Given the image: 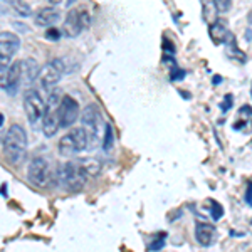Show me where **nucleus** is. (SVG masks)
Instances as JSON below:
<instances>
[{
    "label": "nucleus",
    "mask_w": 252,
    "mask_h": 252,
    "mask_svg": "<svg viewBox=\"0 0 252 252\" xmlns=\"http://www.w3.org/2000/svg\"><path fill=\"white\" fill-rule=\"evenodd\" d=\"M3 157L10 165H19L27 155V133L20 125H10L2 140Z\"/></svg>",
    "instance_id": "obj_1"
},
{
    "label": "nucleus",
    "mask_w": 252,
    "mask_h": 252,
    "mask_svg": "<svg viewBox=\"0 0 252 252\" xmlns=\"http://www.w3.org/2000/svg\"><path fill=\"white\" fill-rule=\"evenodd\" d=\"M81 125H83L84 131L88 135V148L94 150L103 143V136L106 131V125H104L103 113L96 104H88L81 113Z\"/></svg>",
    "instance_id": "obj_2"
},
{
    "label": "nucleus",
    "mask_w": 252,
    "mask_h": 252,
    "mask_svg": "<svg viewBox=\"0 0 252 252\" xmlns=\"http://www.w3.org/2000/svg\"><path fill=\"white\" fill-rule=\"evenodd\" d=\"M88 178H89V175L81 160L66 161V163L61 165L58 170V182L64 190H67V192H71V193L81 192V190L84 189V185H86Z\"/></svg>",
    "instance_id": "obj_3"
},
{
    "label": "nucleus",
    "mask_w": 252,
    "mask_h": 252,
    "mask_svg": "<svg viewBox=\"0 0 252 252\" xmlns=\"http://www.w3.org/2000/svg\"><path fill=\"white\" fill-rule=\"evenodd\" d=\"M84 150H88V135L83 126L71 128L58 143V152L61 157H74L76 153H81Z\"/></svg>",
    "instance_id": "obj_4"
},
{
    "label": "nucleus",
    "mask_w": 252,
    "mask_h": 252,
    "mask_svg": "<svg viewBox=\"0 0 252 252\" xmlns=\"http://www.w3.org/2000/svg\"><path fill=\"white\" fill-rule=\"evenodd\" d=\"M27 178L34 187L39 189H46L52 180V168L49 160L44 157H35L31 160L29 166H27Z\"/></svg>",
    "instance_id": "obj_5"
},
{
    "label": "nucleus",
    "mask_w": 252,
    "mask_h": 252,
    "mask_svg": "<svg viewBox=\"0 0 252 252\" xmlns=\"http://www.w3.org/2000/svg\"><path fill=\"white\" fill-rule=\"evenodd\" d=\"M44 111H46V103L37 89L29 88L24 93V113L27 116V121L35 126L39 121H42Z\"/></svg>",
    "instance_id": "obj_6"
},
{
    "label": "nucleus",
    "mask_w": 252,
    "mask_h": 252,
    "mask_svg": "<svg viewBox=\"0 0 252 252\" xmlns=\"http://www.w3.org/2000/svg\"><path fill=\"white\" fill-rule=\"evenodd\" d=\"M20 49V37L14 32H0V74H5L12 64V58Z\"/></svg>",
    "instance_id": "obj_7"
},
{
    "label": "nucleus",
    "mask_w": 252,
    "mask_h": 252,
    "mask_svg": "<svg viewBox=\"0 0 252 252\" xmlns=\"http://www.w3.org/2000/svg\"><path fill=\"white\" fill-rule=\"evenodd\" d=\"M58 118L61 128H71L79 118V103L71 94L61 96L58 104Z\"/></svg>",
    "instance_id": "obj_8"
},
{
    "label": "nucleus",
    "mask_w": 252,
    "mask_h": 252,
    "mask_svg": "<svg viewBox=\"0 0 252 252\" xmlns=\"http://www.w3.org/2000/svg\"><path fill=\"white\" fill-rule=\"evenodd\" d=\"M89 26V15L84 9H71L67 12L66 20H64V35L66 37H78L83 32V29H86Z\"/></svg>",
    "instance_id": "obj_9"
},
{
    "label": "nucleus",
    "mask_w": 252,
    "mask_h": 252,
    "mask_svg": "<svg viewBox=\"0 0 252 252\" xmlns=\"http://www.w3.org/2000/svg\"><path fill=\"white\" fill-rule=\"evenodd\" d=\"M64 72H66V64H64V61L52 59L51 63L40 69V72H39L40 86L46 89H52L61 79H63Z\"/></svg>",
    "instance_id": "obj_10"
},
{
    "label": "nucleus",
    "mask_w": 252,
    "mask_h": 252,
    "mask_svg": "<svg viewBox=\"0 0 252 252\" xmlns=\"http://www.w3.org/2000/svg\"><path fill=\"white\" fill-rule=\"evenodd\" d=\"M22 76H24V63L22 61H14L10 64L7 72L3 74V89L9 93L10 96H15L22 84Z\"/></svg>",
    "instance_id": "obj_11"
},
{
    "label": "nucleus",
    "mask_w": 252,
    "mask_h": 252,
    "mask_svg": "<svg viewBox=\"0 0 252 252\" xmlns=\"http://www.w3.org/2000/svg\"><path fill=\"white\" fill-rule=\"evenodd\" d=\"M63 19L59 9L56 7H44V9L37 10V14L34 15V24L37 27H52Z\"/></svg>",
    "instance_id": "obj_12"
},
{
    "label": "nucleus",
    "mask_w": 252,
    "mask_h": 252,
    "mask_svg": "<svg viewBox=\"0 0 252 252\" xmlns=\"http://www.w3.org/2000/svg\"><path fill=\"white\" fill-rule=\"evenodd\" d=\"M195 239L200 246L210 247L217 239V229H215L214 223H205V222H198L195 225Z\"/></svg>",
    "instance_id": "obj_13"
},
{
    "label": "nucleus",
    "mask_w": 252,
    "mask_h": 252,
    "mask_svg": "<svg viewBox=\"0 0 252 252\" xmlns=\"http://www.w3.org/2000/svg\"><path fill=\"white\" fill-rule=\"evenodd\" d=\"M234 129L235 131L246 133V135H251L252 133V108L249 104H246V106L239 109L237 118L234 121Z\"/></svg>",
    "instance_id": "obj_14"
},
{
    "label": "nucleus",
    "mask_w": 252,
    "mask_h": 252,
    "mask_svg": "<svg viewBox=\"0 0 252 252\" xmlns=\"http://www.w3.org/2000/svg\"><path fill=\"white\" fill-rule=\"evenodd\" d=\"M229 29H227V24L223 22V20L217 19L214 24H210V29H209V34H210V39H212L214 44H217V46H220L223 44V40H225V35L229 34Z\"/></svg>",
    "instance_id": "obj_15"
},
{
    "label": "nucleus",
    "mask_w": 252,
    "mask_h": 252,
    "mask_svg": "<svg viewBox=\"0 0 252 252\" xmlns=\"http://www.w3.org/2000/svg\"><path fill=\"white\" fill-rule=\"evenodd\" d=\"M22 63H24V76H22V81H27L29 84L34 83V81L39 78V72H40L37 63H35L34 59H26V61H22Z\"/></svg>",
    "instance_id": "obj_16"
},
{
    "label": "nucleus",
    "mask_w": 252,
    "mask_h": 252,
    "mask_svg": "<svg viewBox=\"0 0 252 252\" xmlns=\"http://www.w3.org/2000/svg\"><path fill=\"white\" fill-rule=\"evenodd\" d=\"M202 2V17L207 24H214L217 20V15H219V10H217V5H215L214 0H200Z\"/></svg>",
    "instance_id": "obj_17"
},
{
    "label": "nucleus",
    "mask_w": 252,
    "mask_h": 252,
    "mask_svg": "<svg viewBox=\"0 0 252 252\" xmlns=\"http://www.w3.org/2000/svg\"><path fill=\"white\" fill-rule=\"evenodd\" d=\"M12 10L17 15H20V17H29L32 14L31 7L27 3H24L22 0H12Z\"/></svg>",
    "instance_id": "obj_18"
},
{
    "label": "nucleus",
    "mask_w": 252,
    "mask_h": 252,
    "mask_svg": "<svg viewBox=\"0 0 252 252\" xmlns=\"http://www.w3.org/2000/svg\"><path fill=\"white\" fill-rule=\"evenodd\" d=\"M84 165V168H86V172L89 177H96L97 173H99L101 170V163L97 160H94V158H88V160H81Z\"/></svg>",
    "instance_id": "obj_19"
},
{
    "label": "nucleus",
    "mask_w": 252,
    "mask_h": 252,
    "mask_svg": "<svg viewBox=\"0 0 252 252\" xmlns=\"http://www.w3.org/2000/svg\"><path fill=\"white\" fill-rule=\"evenodd\" d=\"M113 146V128L109 125H106V131H104L103 136V148L109 150Z\"/></svg>",
    "instance_id": "obj_20"
},
{
    "label": "nucleus",
    "mask_w": 252,
    "mask_h": 252,
    "mask_svg": "<svg viewBox=\"0 0 252 252\" xmlns=\"http://www.w3.org/2000/svg\"><path fill=\"white\" fill-rule=\"evenodd\" d=\"M215 5H217V10L219 12H229L232 9V0H214Z\"/></svg>",
    "instance_id": "obj_21"
},
{
    "label": "nucleus",
    "mask_w": 252,
    "mask_h": 252,
    "mask_svg": "<svg viewBox=\"0 0 252 252\" xmlns=\"http://www.w3.org/2000/svg\"><path fill=\"white\" fill-rule=\"evenodd\" d=\"M209 204L215 207V210H212V217L215 219V220H219V219H220L222 215H223V210H222V207L219 205V204H217V202H215V200H210Z\"/></svg>",
    "instance_id": "obj_22"
},
{
    "label": "nucleus",
    "mask_w": 252,
    "mask_h": 252,
    "mask_svg": "<svg viewBox=\"0 0 252 252\" xmlns=\"http://www.w3.org/2000/svg\"><path fill=\"white\" fill-rule=\"evenodd\" d=\"M46 39H49V40H59L61 39V32L58 29H54V26H52L51 29L46 32Z\"/></svg>",
    "instance_id": "obj_23"
},
{
    "label": "nucleus",
    "mask_w": 252,
    "mask_h": 252,
    "mask_svg": "<svg viewBox=\"0 0 252 252\" xmlns=\"http://www.w3.org/2000/svg\"><path fill=\"white\" fill-rule=\"evenodd\" d=\"M12 9V0H0V14H9Z\"/></svg>",
    "instance_id": "obj_24"
},
{
    "label": "nucleus",
    "mask_w": 252,
    "mask_h": 252,
    "mask_svg": "<svg viewBox=\"0 0 252 252\" xmlns=\"http://www.w3.org/2000/svg\"><path fill=\"white\" fill-rule=\"evenodd\" d=\"M246 202H247V205L252 207V182H249V185H247V190H246Z\"/></svg>",
    "instance_id": "obj_25"
},
{
    "label": "nucleus",
    "mask_w": 252,
    "mask_h": 252,
    "mask_svg": "<svg viewBox=\"0 0 252 252\" xmlns=\"http://www.w3.org/2000/svg\"><path fill=\"white\" fill-rule=\"evenodd\" d=\"M230 101H232V96H227V104H222V109H225L227 111V109L230 108V104H232ZM223 103H225V101H223Z\"/></svg>",
    "instance_id": "obj_26"
},
{
    "label": "nucleus",
    "mask_w": 252,
    "mask_h": 252,
    "mask_svg": "<svg viewBox=\"0 0 252 252\" xmlns=\"http://www.w3.org/2000/svg\"><path fill=\"white\" fill-rule=\"evenodd\" d=\"M49 3H51V5H59L61 2H63V0H47Z\"/></svg>",
    "instance_id": "obj_27"
},
{
    "label": "nucleus",
    "mask_w": 252,
    "mask_h": 252,
    "mask_svg": "<svg viewBox=\"0 0 252 252\" xmlns=\"http://www.w3.org/2000/svg\"><path fill=\"white\" fill-rule=\"evenodd\" d=\"M3 123H5V116L0 113V129H2V126H3Z\"/></svg>",
    "instance_id": "obj_28"
},
{
    "label": "nucleus",
    "mask_w": 252,
    "mask_h": 252,
    "mask_svg": "<svg viewBox=\"0 0 252 252\" xmlns=\"http://www.w3.org/2000/svg\"><path fill=\"white\" fill-rule=\"evenodd\" d=\"M251 97H252V84H251Z\"/></svg>",
    "instance_id": "obj_29"
}]
</instances>
